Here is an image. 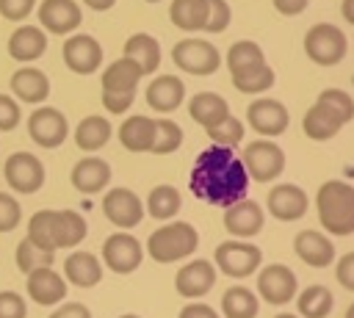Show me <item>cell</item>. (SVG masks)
Instances as JSON below:
<instances>
[{
	"instance_id": "obj_1",
	"label": "cell",
	"mask_w": 354,
	"mask_h": 318,
	"mask_svg": "<svg viewBox=\"0 0 354 318\" xmlns=\"http://www.w3.org/2000/svg\"><path fill=\"white\" fill-rule=\"evenodd\" d=\"M188 185L196 199L218 205V207H230L246 196L249 174H246L243 160L235 158L230 147L213 144L196 158Z\"/></svg>"
},
{
	"instance_id": "obj_2",
	"label": "cell",
	"mask_w": 354,
	"mask_h": 318,
	"mask_svg": "<svg viewBox=\"0 0 354 318\" xmlns=\"http://www.w3.org/2000/svg\"><path fill=\"white\" fill-rule=\"evenodd\" d=\"M321 227L329 235L354 232V188L343 180H326L315 196Z\"/></svg>"
},
{
	"instance_id": "obj_3",
	"label": "cell",
	"mask_w": 354,
	"mask_h": 318,
	"mask_svg": "<svg viewBox=\"0 0 354 318\" xmlns=\"http://www.w3.org/2000/svg\"><path fill=\"white\" fill-rule=\"evenodd\" d=\"M199 246V235L188 221H169L160 230H155L147 241V252L158 263H174L188 257Z\"/></svg>"
},
{
	"instance_id": "obj_4",
	"label": "cell",
	"mask_w": 354,
	"mask_h": 318,
	"mask_svg": "<svg viewBox=\"0 0 354 318\" xmlns=\"http://www.w3.org/2000/svg\"><path fill=\"white\" fill-rule=\"evenodd\" d=\"M346 50H348L346 33L332 22H318L304 33V53L310 61H315L321 66H332V64L343 61Z\"/></svg>"
},
{
	"instance_id": "obj_5",
	"label": "cell",
	"mask_w": 354,
	"mask_h": 318,
	"mask_svg": "<svg viewBox=\"0 0 354 318\" xmlns=\"http://www.w3.org/2000/svg\"><path fill=\"white\" fill-rule=\"evenodd\" d=\"M171 61L188 75H213L221 64L216 44L205 39H183L171 50Z\"/></svg>"
},
{
	"instance_id": "obj_6",
	"label": "cell",
	"mask_w": 354,
	"mask_h": 318,
	"mask_svg": "<svg viewBox=\"0 0 354 318\" xmlns=\"http://www.w3.org/2000/svg\"><path fill=\"white\" fill-rule=\"evenodd\" d=\"M243 166L249 180L254 183H271L285 169V152L274 141H252L243 149Z\"/></svg>"
},
{
	"instance_id": "obj_7",
	"label": "cell",
	"mask_w": 354,
	"mask_h": 318,
	"mask_svg": "<svg viewBox=\"0 0 354 318\" xmlns=\"http://www.w3.org/2000/svg\"><path fill=\"white\" fill-rule=\"evenodd\" d=\"M213 260H216L218 271H224L227 277L243 279V277L254 274V268L260 265L263 254H260V249H257L254 243H246V241H227V243H221V246L216 249Z\"/></svg>"
},
{
	"instance_id": "obj_8",
	"label": "cell",
	"mask_w": 354,
	"mask_h": 318,
	"mask_svg": "<svg viewBox=\"0 0 354 318\" xmlns=\"http://www.w3.org/2000/svg\"><path fill=\"white\" fill-rule=\"evenodd\" d=\"M28 133L39 147L53 149V147L64 144V138L69 133V124H66V116L61 111H55L50 105H41L28 116Z\"/></svg>"
},
{
	"instance_id": "obj_9",
	"label": "cell",
	"mask_w": 354,
	"mask_h": 318,
	"mask_svg": "<svg viewBox=\"0 0 354 318\" xmlns=\"http://www.w3.org/2000/svg\"><path fill=\"white\" fill-rule=\"evenodd\" d=\"M246 122L254 133L271 138V135H282L288 130V108L279 102V100H271V97H263V100H254L249 108H246Z\"/></svg>"
},
{
	"instance_id": "obj_10",
	"label": "cell",
	"mask_w": 354,
	"mask_h": 318,
	"mask_svg": "<svg viewBox=\"0 0 354 318\" xmlns=\"http://www.w3.org/2000/svg\"><path fill=\"white\" fill-rule=\"evenodd\" d=\"M6 183L17 194H36L44 183V166L30 152H14L6 160Z\"/></svg>"
},
{
	"instance_id": "obj_11",
	"label": "cell",
	"mask_w": 354,
	"mask_h": 318,
	"mask_svg": "<svg viewBox=\"0 0 354 318\" xmlns=\"http://www.w3.org/2000/svg\"><path fill=\"white\" fill-rule=\"evenodd\" d=\"M141 257H144V249L141 243L127 235V232H116V235H108L105 243H102V260L111 271L116 274H130L141 265Z\"/></svg>"
},
{
	"instance_id": "obj_12",
	"label": "cell",
	"mask_w": 354,
	"mask_h": 318,
	"mask_svg": "<svg viewBox=\"0 0 354 318\" xmlns=\"http://www.w3.org/2000/svg\"><path fill=\"white\" fill-rule=\"evenodd\" d=\"M102 213H105V218L111 224H116L122 230H130V227L141 224L144 205L130 188H113V191H108L102 196Z\"/></svg>"
},
{
	"instance_id": "obj_13",
	"label": "cell",
	"mask_w": 354,
	"mask_h": 318,
	"mask_svg": "<svg viewBox=\"0 0 354 318\" xmlns=\"http://www.w3.org/2000/svg\"><path fill=\"white\" fill-rule=\"evenodd\" d=\"M64 61L77 75H91L102 64V47L88 33H75L64 41Z\"/></svg>"
},
{
	"instance_id": "obj_14",
	"label": "cell",
	"mask_w": 354,
	"mask_h": 318,
	"mask_svg": "<svg viewBox=\"0 0 354 318\" xmlns=\"http://www.w3.org/2000/svg\"><path fill=\"white\" fill-rule=\"evenodd\" d=\"M257 293L268 304H288L296 296V274L282 263H271L257 277Z\"/></svg>"
},
{
	"instance_id": "obj_15",
	"label": "cell",
	"mask_w": 354,
	"mask_h": 318,
	"mask_svg": "<svg viewBox=\"0 0 354 318\" xmlns=\"http://www.w3.org/2000/svg\"><path fill=\"white\" fill-rule=\"evenodd\" d=\"M39 22L44 30L64 36V33H72L83 22V14H80L75 0H41Z\"/></svg>"
},
{
	"instance_id": "obj_16",
	"label": "cell",
	"mask_w": 354,
	"mask_h": 318,
	"mask_svg": "<svg viewBox=\"0 0 354 318\" xmlns=\"http://www.w3.org/2000/svg\"><path fill=\"white\" fill-rule=\"evenodd\" d=\"M307 194L293 185V183H282V185H274L268 191V213L279 221H296L307 213Z\"/></svg>"
},
{
	"instance_id": "obj_17",
	"label": "cell",
	"mask_w": 354,
	"mask_h": 318,
	"mask_svg": "<svg viewBox=\"0 0 354 318\" xmlns=\"http://www.w3.org/2000/svg\"><path fill=\"white\" fill-rule=\"evenodd\" d=\"M177 293L185 299H199L216 285V268L210 260H191L185 263L174 277Z\"/></svg>"
},
{
	"instance_id": "obj_18",
	"label": "cell",
	"mask_w": 354,
	"mask_h": 318,
	"mask_svg": "<svg viewBox=\"0 0 354 318\" xmlns=\"http://www.w3.org/2000/svg\"><path fill=\"white\" fill-rule=\"evenodd\" d=\"M263 218L266 216H263L260 205L252 202V199H246V196L238 199L235 205H230L224 210V227L235 238H252V235H257L263 230Z\"/></svg>"
},
{
	"instance_id": "obj_19",
	"label": "cell",
	"mask_w": 354,
	"mask_h": 318,
	"mask_svg": "<svg viewBox=\"0 0 354 318\" xmlns=\"http://www.w3.org/2000/svg\"><path fill=\"white\" fill-rule=\"evenodd\" d=\"M28 296L41 304V307H50V304H58L64 296H66V282L58 271H53L50 265H39L28 274Z\"/></svg>"
},
{
	"instance_id": "obj_20",
	"label": "cell",
	"mask_w": 354,
	"mask_h": 318,
	"mask_svg": "<svg viewBox=\"0 0 354 318\" xmlns=\"http://www.w3.org/2000/svg\"><path fill=\"white\" fill-rule=\"evenodd\" d=\"M183 100H185V86H183V80L174 77V75H160V77H155V80L147 86V102H149V108L158 111V113H171V111H177V108L183 105Z\"/></svg>"
},
{
	"instance_id": "obj_21",
	"label": "cell",
	"mask_w": 354,
	"mask_h": 318,
	"mask_svg": "<svg viewBox=\"0 0 354 318\" xmlns=\"http://www.w3.org/2000/svg\"><path fill=\"white\" fill-rule=\"evenodd\" d=\"M11 91L17 100L22 102H30V105H39L50 97V80L41 69L36 66H22L11 75Z\"/></svg>"
},
{
	"instance_id": "obj_22",
	"label": "cell",
	"mask_w": 354,
	"mask_h": 318,
	"mask_svg": "<svg viewBox=\"0 0 354 318\" xmlns=\"http://www.w3.org/2000/svg\"><path fill=\"white\" fill-rule=\"evenodd\" d=\"M293 249H296V254H299L307 265H313V268H326V265L335 260V246H332V241L324 238V235L315 232V230L299 232L296 241H293Z\"/></svg>"
},
{
	"instance_id": "obj_23",
	"label": "cell",
	"mask_w": 354,
	"mask_h": 318,
	"mask_svg": "<svg viewBox=\"0 0 354 318\" xmlns=\"http://www.w3.org/2000/svg\"><path fill=\"white\" fill-rule=\"evenodd\" d=\"M108 180H111V166L102 158H94V155L77 160L75 169H72V185L80 194H97L108 185Z\"/></svg>"
},
{
	"instance_id": "obj_24",
	"label": "cell",
	"mask_w": 354,
	"mask_h": 318,
	"mask_svg": "<svg viewBox=\"0 0 354 318\" xmlns=\"http://www.w3.org/2000/svg\"><path fill=\"white\" fill-rule=\"evenodd\" d=\"M44 50H47V36L36 25H22L8 39V55L14 61H22V64L25 61H36Z\"/></svg>"
},
{
	"instance_id": "obj_25",
	"label": "cell",
	"mask_w": 354,
	"mask_h": 318,
	"mask_svg": "<svg viewBox=\"0 0 354 318\" xmlns=\"http://www.w3.org/2000/svg\"><path fill=\"white\" fill-rule=\"evenodd\" d=\"M119 141L130 152H149L155 141V119L149 116H127L119 127Z\"/></svg>"
},
{
	"instance_id": "obj_26",
	"label": "cell",
	"mask_w": 354,
	"mask_h": 318,
	"mask_svg": "<svg viewBox=\"0 0 354 318\" xmlns=\"http://www.w3.org/2000/svg\"><path fill=\"white\" fill-rule=\"evenodd\" d=\"M64 274L77 288H94L102 279V265L91 252H75L64 260Z\"/></svg>"
},
{
	"instance_id": "obj_27",
	"label": "cell",
	"mask_w": 354,
	"mask_h": 318,
	"mask_svg": "<svg viewBox=\"0 0 354 318\" xmlns=\"http://www.w3.org/2000/svg\"><path fill=\"white\" fill-rule=\"evenodd\" d=\"M301 127H304V135H307V138H313V141H326V138H332V135L340 133L343 119H340L335 111H329L326 105L315 102V105L304 113Z\"/></svg>"
},
{
	"instance_id": "obj_28",
	"label": "cell",
	"mask_w": 354,
	"mask_h": 318,
	"mask_svg": "<svg viewBox=\"0 0 354 318\" xmlns=\"http://www.w3.org/2000/svg\"><path fill=\"white\" fill-rule=\"evenodd\" d=\"M144 77L141 66L133 58H119L102 72V91H136L138 80Z\"/></svg>"
},
{
	"instance_id": "obj_29",
	"label": "cell",
	"mask_w": 354,
	"mask_h": 318,
	"mask_svg": "<svg viewBox=\"0 0 354 318\" xmlns=\"http://www.w3.org/2000/svg\"><path fill=\"white\" fill-rule=\"evenodd\" d=\"M188 113L194 122H199L202 127H210L216 122H221L227 113H230V105L221 94H213V91H199L191 97L188 102Z\"/></svg>"
},
{
	"instance_id": "obj_30",
	"label": "cell",
	"mask_w": 354,
	"mask_h": 318,
	"mask_svg": "<svg viewBox=\"0 0 354 318\" xmlns=\"http://www.w3.org/2000/svg\"><path fill=\"white\" fill-rule=\"evenodd\" d=\"M124 55L133 58V61L141 66L144 75H149V72H155V69L160 66V44H158V39H152L149 33H136V36H130V39L124 41Z\"/></svg>"
},
{
	"instance_id": "obj_31",
	"label": "cell",
	"mask_w": 354,
	"mask_h": 318,
	"mask_svg": "<svg viewBox=\"0 0 354 318\" xmlns=\"http://www.w3.org/2000/svg\"><path fill=\"white\" fill-rule=\"evenodd\" d=\"M169 17L180 30H205L207 0H171Z\"/></svg>"
},
{
	"instance_id": "obj_32",
	"label": "cell",
	"mask_w": 354,
	"mask_h": 318,
	"mask_svg": "<svg viewBox=\"0 0 354 318\" xmlns=\"http://www.w3.org/2000/svg\"><path fill=\"white\" fill-rule=\"evenodd\" d=\"M108 138H111V124H108V119H102V116H86V119L77 122V127H75V144H77V149L94 152V149L105 147Z\"/></svg>"
},
{
	"instance_id": "obj_33",
	"label": "cell",
	"mask_w": 354,
	"mask_h": 318,
	"mask_svg": "<svg viewBox=\"0 0 354 318\" xmlns=\"http://www.w3.org/2000/svg\"><path fill=\"white\" fill-rule=\"evenodd\" d=\"M86 238V218L77 210H58L55 213V249L77 246Z\"/></svg>"
},
{
	"instance_id": "obj_34",
	"label": "cell",
	"mask_w": 354,
	"mask_h": 318,
	"mask_svg": "<svg viewBox=\"0 0 354 318\" xmlns=\"http://www.w3.org/2000/svg\"><path fill=\"white\" fill-rule=\"evenodd\" d=\"M221 312H224V318H257L260 301H257V296H254L249 288L235 285V288H230V290L224 293V299H221Z\"/></svg>"
},
{
	"instance_id": "obj_35",
	"label": "cell",
	"mask_w": 354,
	"mask_h": 318,
	"mask_svg": "<svg viewBox=\"0 0 354 318\" xmlns=\"http://www.w3.org/2000/svg\"><path fill=\"white\" fill-rule=\"evenodd\" d=\"M332 304H335V296L329 288L324 285H310L299 293V315L301 318H326L332 312Z\"/></svg>"
},
{
	"instance_id": "obj_36",
	"label": "cell",
	"mask_w": 354,
	"mask_h": 318,
	"mask_svg": "<svg viewBox=\"0 0 354 318\" xmlns=\"http://www.w3.org/2000/svg\"><path fill=\"white\" fill-rule=\"evenodd\" d=\"M180 205H183V199H180V191L174 185H155L147 196V213L152 218H160V221L177 216Z\"/></svg>"
},
{
	"instance_id": "obj_37",
	"label": "cell",
	"mask_w": 354,
	"mask_h": 318,
	"mask_svg": "<svg viewBox=\"0 0 354 318\" xmlns=\"http://www.w3.org/2000/svg\"><path fill=\"white\" fill-rule=\"evenodd\" d=\"M274 77H277L274 69L263 61V64H254V66H246V69L235 72L232 75V83L243 94H260V91H266V88L274 86Z\"/></svg>"
},
{
	"instance_id": "obj_38",
	"label": "cell",
	"mask_w": 354,
	"mask_h": 318,
	"mask_svg": "<svg viewBox=\"0 0 354 318\" xmlns=\"http://www.w3.org/2000/svg\"><path fill=\"white\" fill-rule=\"evenodd\" d=\"M28 241L41 252H55V210L33 213L28 224Z\"/></svg>"
},
{
	"instance_id": "obj_39",
	"label": "cell",
	"mask_w": 354,
	"mask_h": 318,
	"mask_svg": "<svg viewBox=\"0 0 354 318\" xmlns=\"http://www.w3.org/2000/svg\"><path fill=\"white\" fill-rule=\"evenodd\" d=\"M263 50L260 44L243 39V41H235L230 50H227V66H230V75L246 69V66H254V64H263Z\"/></svg>"
},
{
	"instance_id": "obj_40",
	"label": "cell",
	"mask_w": 354,
	"mask_h": 318,
	"mask_svg": "<svg viewBox=\"0 0 354 318\" xmlns=\"http://www.w3.org/2000/svg\"><path fill=\"white\" fill-rule=\"evenodd\" d=\"M183 144V130L177 122L171 119H155V141H152V149L155 155H169L174 149H180Z\"/></svg>"
},
{
	"instance_id": "obj_41",
	"label": "cell",
	"mask_w": 354,
	"mask_h": 318,
	"mask_svg": "<svg viewBox=\"0 0 354 318\" xmlns=\"http://www.w3.org/2000/svg\"><path fill=\"white\" fill-rule=\"evenodd\" d=\"M207 130V135H210V141L213 144H221V147H235V144H241L243 141V124H241V119H235L232 113H227L221 122H216V124H210V127H205Z\"/></svg>"
},
{
	"instance_id": "obj_42",
	"label": "cell",
	"mask_w": 354,
	"mask_h": 318,
	"mask_svg": "<svg viewBox=\"0 0 354 318\" xmlns=\"http://www.w3.org/2000/svg\"><path fill=\"white\" fill-rule=\"evenodd\" d=\"M315 102H321V105H326L329 111H335V113L343 119V124L354 119V100H351L343 88H326V91L318 94Z\"/></svg>"
},
{
	"instance_id": "obj_43",
	"label": "cell",
	"mask_w": 354,
	"mask_h": 318,
	"mask_svg": "<svg viewBox=\"0 0 354 318\" xmlns=\"http://www.w3.org/2000/svg\"><path fill=\"white\" fill-rule=\"evenodd\" d=\"M50 263H53V252H41V249H36L28 238L17 246V265H19L22 274H30L33 268H39V265H50Z\"/></svg>"
},
{
	"instance_id": "obj_44",
	"label": "cell",
	"mask_w": 354,
	"mask_h": 318,
	"mask_svg": "<svg viewBox=\"0 0 354 318\" xmlns=\"http://www.w3.org/2000/svg\"><path fill=\"white\" fill-rule=\"evenodd\" d=\"M230 19H232V11H230V3H227V0H207L205 30H210V33H221V30H227Z\"/></svg>"
},
{
	"instance_id": "obj_45",
	"label": "cell",
	"mask_w": 354,
	"mask_h": 318,
	"mask_svg": "<svg viewBox=\"0 0 354 318\" xmlns=\"http://www.w3.org/2000/svg\"><path fill=\"white\" fill-rule=\"evenodd\" d=\"M22 218V210H19V202L11 196V194H0V232H8L19 224Z\"/></svg>"
},
{
	"instance_id": "obj_46",
	"label": "cell",
	"mask_w": 354,
	"mask_h": 318,
	"mask_svg": "<svg viewBox=\"0 0 354 318\" xmlns=\"http://www.w3.org/2000/svg\"><path fill=\"white\" fill-rule=\"evenodd\" d=\"M28 304L14 290H0V318H25Z\"/></svg>"
},
{
	"instance_id": "obj_47",
	"label": "cell",
	"mask_w": 354,
	"mask_h": 318,
	"mask_svg": "<svg viewBox=\"0 0 354 318\" xmlns=\"http://www.w3.org/2000/svg\"><path fill=\"white\" fill-rule=\"evenodd\" d=\"M19 105L11 94H0V130H14L19 124Z\"/></svg>"
},
{
	"instance_id": "obj_48",
	"label": "cell",
	"mask_w": 354,
	"mask_h": 318,
	"mask_svg": "<svg viewBox=\"0 0 354 318\" xmlns=\"http://www.w3.org/2000/svg\"><path fill=\"white\" fill-rule=\"evenodd\" d=\"M33 6H36V0H0V14L6 19L19 22L33 11Z\"/></svg>"
},
{
	"instance_id": "obj_49",
	"label": "cell",
	"mask_w": 354,
	"mask_h": 318,
	"mask_svg": "<svg viewBox=\"0 0 354 318\" xmlns=\"http://www.w3.org/2000/svg\"><path fill=\"white\" fill-rule=\"evenodd\" d=\"M133 97L136 91H102V105L111 113H124L133 105Z\"/></svg>"
},
{
	"instance_id": "obj_50",
	"label": "cell",
	"mask_w": 354,
	"mask_h": 318,
	"mask_svg": "<svg viewBox=\"0 0 354 318\" xmlns=\"http://www.w3.org/2000/svg\"><path fill=\"white\" fill-rule=\"evenodd\" d=\"M337 282L346 288V290H354V252H348V254H343L340 260H337Z\"/></svg>"
},
{
	"instance_id": "obj_51",
	"label": "cell",
	"mask_w": 354,
	"mask_h": 318,
	"mask_svg": "<svg viewBox=\"0 0 354 318\" xmlns=\"http://www.w3.org/2000/svg\"><path fill=\"white\" fill-rule=\"evenodd\" d=\"M50 318H91V312L83 307V304H77V301H69V304H61Z\"/></svg>"
},
{
	"instance_id": "obj_52",
	"label": "cell",
	"mask_w": 354,
	"mask_h": 318,
	"mask_svg": "<svg viewBox=\"0 0 354 318\" xmlns=\"http://www.w3.org/2000/svg\"><path fill=\"white\" fill-rule=\"evenodd\" d=\"M307 3L310 0H274V8L279 14H285V17H296V14H301L307 8Z\"/></svg>"
},
{
	"instance_id": "obj_53",
	"label": "cell",
	"mask_w": 354,
	"mask_h": 318,
	"mask_svg": "<svg viewBox=\"0 0 354 318\" xmlns=\"http://www.w3.org/2000/svg\"><path fill=\"white\" fill-rule=\"evenodd\" d=\"M180 318H218V312L210 310L207 304H185L180 310Z\"/></svg>"
},
{
	"instance_id": "obj_54",
	"label": "cell",
	"mask_w": 354,
	"mask_h": 318,
	"mask_svg": "<svg viewBox=\"0 0 354 318\" xmlns=\"http://www.w3.org/2000/svg\"><path fill=\"white\" fill-rule=\"evenodd\" d=\"M340 11H343V19H346L348 25H354V0H343Z\"/></svg>"
},
{
	"instance_id": "obj_55",
	"label": "cell",
	"mask_w": 354,
	"mask_h": 318,
	"mask_svg": "<svg viewBox=\"0 0 354 318\" xmlns=\"http://www.w3.org/2000/svg\"><path fill=\"white\" fill-rule=\"evenodd\" d=\"M88 8H97V11H105V8H111L116 0H83Z\"/></svg>"
},
{
	"instance_id": "obj_56",
	"label": "cell",
	"mask_w": 354,
	"mask_h": 318,
	"mask_svg": "<svg viewBox=\"0 0 354 318\" xmlns=\"http://www.w3.org/2000/svg\"><path fill=\"white\" fill-rule=\"evenodd\" d=\"M277 318H299V315H293V312H279Z\"/></svg>"
},
{
	"instance_id": "obj_57",
	"label": "cell",
	"mask_w": 354,
	"mask_h": 318,
	"mask_svg": "<svg viewBox=\"0 0 354 318\" xmlns=\"http://www.w3.org/2000/svg\"><path fill=\"white\" fill-rule=\"evenodd\" d=\"M346 318H354V304L348 307V312H346Z\"/></svg>"
},
{
	"instance_id": "obj_58",
	"label": "cell",
	"mask_w": 354,
	"mask_h": 318,
	"mask_svg": "<svg viewBox=\"0 0 354 318\" xmlns=\"http://www.w3.org/2000/svg\"><path fill=\"white\" fill-rule=\"evenodd\" d=\"M122 318H138V315H122Z\"/></svg>"
},
{
	"instance_id": "obj_59",
	"label": "cell",
	"mask_w": 354,
	"mask_h": 318,
	"mask_svg": "<svg viewBox=\"0 0 354 318\" xmlns=\"http://www.w3.org/2000/svg\"><path fill=\"white\" fill-rule=\"evenodd\" d=\"M147 3H160V0H147Z\"/></svg>"
},
{
	"instance_id": "obj_60",
	"label": "cell",
	"mask_w": 354,
	"mask_h": 318,
	"mask_svg": "<svg viewBox=\"0 0 354 318\" xmlns=\"http://www.w3.org/2000/svg\"><path fill=\"white\" fill-rule=\"evenodd\" d=\"M351 83H354V77H351Z\"/></svg>"
}]
</instances>
